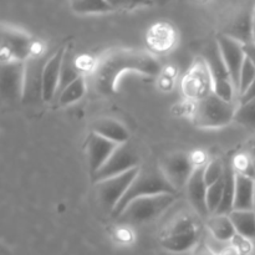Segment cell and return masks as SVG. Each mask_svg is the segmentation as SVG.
Here are the masks:
<instances>
[{"label": "cell", "mask_w": 255, "mask_h": 255, "mask_svg": "<svg viewBox=\"0 0 255 255\" xmlns=\"http://www.w3.org/2000/svg\"><path fill=\"white\" fill-rule=\"evenodd\" d=\"M47 59L41 54V50L32 54L25 61L24 69V90L21 101L26 105H35L44 102L42 99V72Z\"/></svg>", "instance_id": "9c48e42d"}, {"label": "cell", "mask_w": 255, "mask_h": 255, "mask_svg": "<svg viewBox=\"0 0 255 255\" xmlns=\"http://www.w3.org/2000/svg\"><path fill=\"white\" fill-rule=\"evenodd\" d=\"M253 37H254V42H255V9H254V24H253Z\"/></svg>", "instance_id": "74e56055"}, {"label": "cell", "mask_w": 255, "mask_h": 255, "mask_svg": "<svg viewBox=\"0 0 255 255\" xmlns=\"http://www.w3.org/2000/svg\"><path fill=\"white\" fill-rule=\"evenodd\" d=\"M234 121L247 131L255 134V99L239 104Z\"/></svg>", "instance_id": "83f0119b"}, {"label": "cell", "mask_w": 255, "mask_h": 255, "mask_svg": "<svg viewBox=\"0 0 255 255\" xmlns=\"http://www.w3.org/2000/svg\"><path fill=\"white\" fill-rule=\"evenodd\" d=\"M147 41L153 50L157 51H167L171 50L176 41V31L167 22H158L148 30Z\"/></svg>", "instance_id": "44dd1931"}, {"label": "cell", "mask_w": 255, "mask_h": 255, "mask_svg": "<svg viewBox=\"0 0 255 255\" xmlns=\"http://www.w3.org/2000/svg\"><path fill=\"white\" fill-rule=\"evenodd\" d=\"M25 62L1 61L0 69V95L7 104L22 100Z\"/></svg>", "instance_id": "7c38bea8"}, {"label": "cell", "mask_w": 255, "mask_h": 255, "mask_svg": "<svg viewBox=\"0 0 255 255\" xmlns=\"http://www.w3.org/2000/svg\"><path fill=\"white\" fill-rule=\"evenodd\" d=\"M202 218L197 213H181L159 234V243L172 253H184L196 248L202 236Z\"/></svg>", "instance_id": "7a4b0ae2"}, {"label": "cell", "mask_w": 255, "mask_h": 255, "mask_svg": "<svg viewBox=\"0 0 255 255\" xmlns=\"http://www.w3.org/2000/svg\"><path fill=\"white\" fill-rule=\"evenodd\" d=\"M91 132H95L117 144L127 143L129 138L128 131L124 125L120 124L116 120L106 119V117L92 122Z\"/></svg>", "instance_id": "ffe728a7"}, {"label": "cell", "mask_w": 255, "mask_h": 255, "mask_svg": "<svg viewBox=\"0 0 255 255\" xmlns=\"http://www.w3.org/2000/svg\"><path fill=\"white\" fill-rule=\"evenodd\" d=\"M237 236L247 241L255 239V211H233L229 213Z\"/></svg>", "instance_id": "603a6c76"}, {"label": "cell", "mask_w": 255, "mask_h": 255, "mask_svg": "<svg viewBox=\"0 0 255 255\" xmlns=\"http://www.w3.org/2000/svg\"><path fill=\"white\" fill-rule=\"evenodd\" d=\"M192 255H217V254L212 251L211 247H208L206 243H203V242H199V243L196 246V248L193 249V254Z\"/></svg>", "instance_id": "d6a6232c"}, {"label": "cell", "mask_w": 255, "mask_h": 255, "mask_svg": "<svg viewBox=\"0 0 255 255\" xmlns=\"http://www.w3.org/2000/svg\"><path fill=\"white\" fill-rule=\"evenodd\" d=\"M204 61L207 62L209 67V71L212 74V79H213V87L218 86V85L228 84V82H233L231 75H229L228 69H227L224 60L222 57L221 50H219L218 42L214 44H209L203 55Z\"/></svg>", "instance_id": "ac0fdd59"}, {"label": "cell", "mask_w": 255, "mask_h": 255, "mask_svg": "<svg viewBox=\"0 0 255 255\" xmlns=\"http://www.w3.org/2000/svg\"><path fill=\"white\" fill-rule=\"evenodd\" d=\"M207 228L211 232L212 237L218 242H231L237 236L229 214H212L207 219Z\"/></svg>", "instance_id": "7402d4cb"}, {"label": "cell", "mask_w": 255, "mask_h": 255, "mask_svg": "<svg viewBox=\"0 0 255 255\" xmlns=\"http://www.w3.org/2000/svg\"><path fill=\"white\" fill-rule=\"evenodd\" d=\"M176 196L177 194L163 193L136 198L129 202L115 218L126 224L147 223L163 214L176 202Z\"/></svg>", "instance_id": "5b68a950"}, {"label": "cell", "mask_w": 255, "mask_h": 255, "mask_svg": "<svg viewBox=\"0 0 255 255\" xmlns=\"http://www.w3.org/2000/svg\"><path fill=\"white\" fill-rule=\"evenodd\" d=\"M161 64L151 52L136 49H114L100 59L92 72V86L101 96H111L116 91L117 80L124 72L134 71L147 76H157Z\"/></svg>", "instance_id": "6da1fadb"}, {"label": "cell", "mask_w": 255, "mask_h": 255, "mask_svg": "<svg viewBox=\"0 0 255 255\" xmlns=\"http://www.w3.org/2000/svg\"><path fill=\"white\" fill-rule=\"evenodd\" d=\"M223 192L224 177L208 187V192H207V204H208V211L211 213V216L216 213L217 209L219 208V204H221L222 198H223Z\"/></svg>", "instance_id": "f1b7e54d"}, {"label": "cell", "mask_w": 255, "mask_h": 255, "mask_svg": "<svg viewBox=\"0 0 255 255\" xmlns=\"http://www.w3.org/2000/svg\"><path fill=\"white\" fill-rule=\"evenodd\" d=\"M159 1H164V0H157V2H159Z\"/></svg>", "instance_id": "ab89813d"}, {"label": "cell", "mask_w": 255, "mask_h": 255, "mask_svg": "<svg viewBox=\"0 0 255 255\" xmlns=\"http://www.w3.org/2000/svg\"><path fill=\"white\" fill-rule=\"evenodd\" d=\"M85 92H86V81H85L84 76H80L79 79L75 80L60 92L59 96L56 97L57 102L60 106H67V105H71L81 100Z\"/></svg>", "instance_id": "4316f807"}, {"label": "cell", "mask_w": 255, "mask_h": 255, "mask_svg": "<svg viewBox=\"0 0 255 255\" xmlns=\"http://www.w3.org/2000/svg\"><path fill=\"white\" fill-rule=\"evenodd\" d=\"M216 40L218 42L224 64H226L227 69H228L229 75H231L232 80H233V84L236 86L239 96V77H241L242 67H243L244 60H246L243 44L223 34H218Z\"/></svg>", "instance_id": "5bb4252c"}, {"label": "cell", "mask_w": 255, "mask_h": 255, "mask_svg": "<svg viewBox=\"0 0 255 255\" xmlns=\"http://www.w3.org/2000/svg\"><path fill=\"white\" fill-rule=\"evenodd\" d=\"M244 54H246L247 59L251 60L252 62L255 65V42H249V44L243 45Z\"/></svg>", "instance_id": "e575fe53"}, {"label": "cell", "mask_w": 255, "mask_h": 255, "mask_svg": "<svg viewBox=\"0 0 255 255\" xmlns=\"http://www.w3.org/2000/svg\"><path fill=\"white\" fill-rule=\"evenodd\" d=\"M138 171L139 167L95 184V187H96V197L99 199L100 206L105 211L109 212L111 216L115 209H116L117 204L120 203V201L126 194L127 189L131 186L132 181L137 176Z\"/></svg>", "instance_id": "52a82bcc"}, {"label": "cell", "mask_w": 255, "mask_h": 255, "mask_svg": "<svg viewBox=\"0 0 255 255\" xmlns=\"http://www.w3.org/2000/svg\"><path fill=\"white\" fill-rule=\"evenodd\" d=\"M254 211H255V187H254Z\"/></svg>", "instance_id": "f35d334b"}, {"label": "cell", "mask_w": 255, "mask_h": 255, "mask_svg": "<svg viewBox=\"0 0 255 255\" xmlns=\"http://www.w3.org/2000/svg\"><path fill=\"white\" fill-rule=\"evenodd\" d=\"M254 9V4H244L237 7L229 15L228 19H226L222 31L219 34L232 37V39L237 40L243 45L253 42Z\"/></svg>", "instance_id": "30bf717a"}, {"label": "cell", "mask_w": 255, "mask_h": 255, "mask_svg": "<svg viewBox=\"0 0 255 255\" xmlns=\"http://www.w3.org/2000/svg\"><path fill=\"white\" fill-rule=\"evenodd\" d=\"M182 87L186 96L196 101L204 99L213 92V79L203 57H199L194 62L188 74L184 76Z\"/></svg>", "instance_id": "4fadbf2b"}, {"label": "cell", "mask_w": 255, "mask_h": 255, "mask_svg": "<svg viewBox=\"0 0 255 255\" xmlns=\"http://www.w3.org/2000/svg\"><path fill=\"white\" fill-rule=\"evenodd\" d=\"M80 76H82V75L81 72H80V69L79 66H77L76 61H75L74 55L66 50L64 56V61H62L61 75H60V84L56 97L59 96V94L65 89V87L69 86L71 82H74L75 80L79 79Z\"/></svg>", "instance_id": "484cf974"}, {"label": "cell", "mask_w": 255, "mask_h": 255, "mask_svg": "<svg viewBox=\"0 0 255 255\" xmlns=\"http://www.w3.org/2000/svg\"><path fill=\"white\" fill-rule=\"evenodd\" d=\"M255 79V65L249 59L244 60L243 67L241 71V77H239V97L248 90L252 82Z\"/></svg>", "instance_id": "4dcf8cb0"}, {"label": "cell", "mask_w": 255, "mask_h": 255, "mask_svg": "<svg viewBox=\"0 0 255 255\" xmlns=\"http://www.w3.org/2000/svg\"><path fill=\"white\" fill-rule=\"evenodd\" d=\"M36 45L37 42L22 30L6 25L1 26V61L25 62L39 51Z\"/></svg>", "instance_id": "8992f818"}, {"label": "cell", "mask_w": 255, "mask_h": 255, "mask_svg": "<svg viewBox=\"0 0 255 255\" xmlns=\"http://www.w3.org/2000/svg\"><path fill=\"white\" fill-rule=\"evenodd\" d=\"M129 1H131V9H134V7L152 6L156 4L157 0H129Z\"/></svg>", "instance_id": "8d00e7d4"}, {"label": "cell", "mask_w": 255, "mask_h": 255, "mask_svg": "<svg viewBox=\"0 0 255 255\" xmlns=\"http://www.w3.org/2000/svg\"><path fill=\"white\" fill-rule=\"evenodd\" d=\"M171 193L177 194L178 192L173 188L171 183L167 181L164 174L162 173L161 168L154 167H139V171L134 179L132 181L131 186L127 189L124 198L117 204L116 209L112 213V217H116L125 209V207L136 198L147 196H156V194Z\"/></svg>", "instance_id": "3957f363"}, {"label": "cell", "mask_w": 255, "mask_h": 255, "mask_svg": "<svg viewBox=\"0 0 255 255\" xmlns=\"http://www.w3.org/2000/svg\"><path fill=\"white\" fill-rule=\"evenodd\" d=\"M234 194H236V171L232 164H226L224 171V192L219 208L214 214H229L234 211Z\"/></svg>", "instance_id": "cb8c5ba5"}, {"label": "cell", "mask_w": 255, "mask_h": 255, "mask_svg": "<svg viewBox=\"0 0 255 255\" xmlns=\"http://www.w3.org/2000/svg\"><path fill=\"white\" fill-rule=\"evenodd\" d=\"M253 99H255V79L254 81L252 82L251 86L248 87V90H247V91L239 97V104H242V102H247L249 101V100H253Z\"/></svg>", "instance_id": "836d02e7"}, {"label": "cell", "mask_w": 255, "mask_h": 255, "mask_svg": "<svg viewBox=\"0 0 255 255\" xmlns=\"http://www.w3.org/2000/svg\"><path fill=\"white\" fill-rule=\"evenodd\" d=\"M247 152V154L249 156V159L252 162V166H253L254 173H255V139H253L252 142H249V144L247 146V148L244 149Z\"/></svg>", "instance_id": "d590c367"}, {"label": "cell", "mask_w": 255, "mask_h": 255, "mask_svg": "<svg viewBox=\"0 0 255 255\" xmlns=\"http://www.w3.org/2000/svg\"><path fill=\"white\" fill-rule=\"evenodd\" d=\"M239 101H226L214 92L196 101L193 122L201 128H221L234 121Z\"/></svg>", "instance_id": "277c9868"}, {"label": "cell", "mask_w": 255, "mask_h": 255, "mask_svg": "<svg viewBox=\"0 0 255 255\" xmlns=\"http://www.w3.org/2000/svg\"><path fill=\"white\" fill-rule=\"evenodd\" d=\"M65 52H66V49L64 46L59 47L54 54L50 55L45 64L44 72H42V99H44V102H51L52 100L56 99Z\"/></svg>", "instance_id": "e0dca14e"}, {"label": "cell", "mask_w": 255, "mask_h": 255, "mask_svg": "<svg viewBox=\"0 0 255 255\" xmlns=\"http://www.w3.org/2000/svg\"><path fill=\"white\" fill-rule=\"evenodd\" d=\"M117 146L119 144L115 143V142L110 141V139L105 138V137L100 136L95 132H90L86 141V153L91 177L96 172H99L101 167L109 161Z\"/></svg>", "instance_id": "2e32d148"}, {"label": "cell", "mask_w": 255, "mask_h": 255, "mask_svg": "<svg viewBox=\"0 0 255 255\" xmlns=\"http://www.w3.org/2000/svg\"><path fill=\"white\" fill-rule=\"evenodd\" d=\"M196 167L193 159L186 152H174L168 154L159 164L162 173L177 192L186 188Z\"/></svg>", "instance_id": "8fae6325"}, {"label": "cell", "mask_w": 255, "mask_h": 255, "mask_svg": "<svg viewBox=\"0 0 255 255\" xmlns=\"http://www.w3.org/2000/svg\"><path fill=\"white\" fill-rule=\"evenodd\" d=\"M204 166L206 164H199L196 167L193 174L187 183L186 192L194 213L198 214L202 219H208L211 217V213H209L208 204H207L208 184L204 179Z\"/></svg>", "instance_id": "9a60e30c"}, {"label": "cell", "mask_w": 255, "mask_h": 255, "mask_svg": "<svg viewBox=\"0 0 255 255\" xmlns=\"http://www.w3.org/2000/svg\"><path fill=\"white\" fill-rule=\"evenodd\" d=\"M139 167V156L136 149L127 142V143L119 144L114 153L109 158V161L101 167L99 172L91 177L92 183L96 184L105 179L120 176L122 173L131 171V169Z\"/></svg>", "instance_id": "ba28073f"}, {"label": "cell", "mask_w": 255, "mask_h": 255, "mask_svg": "<svg viewBox=\"0 0 255 255\" xmlns=\"http://www.w3.org/2000/svg\"><path fill=\"white\" fill-rule=\"evenodd\" d=\"M107 2H109V5L114 11L131 9V1L129 0H107Z\"/></svg>", "instance_id": "1f68e13d"}, {"label": "cell", "mask_w": 255, "mask_h": 255, "mask_svg": "<svg viewBox=\"0 0 255 255\" xmlns=\"http://www.w3.org/2000/svg\"><path fill=\"white\" fill-rule=\"evenodd\" d=\"M70 7L77 14H106L114 10L107 0H69Z\"/></svg>", "instance_id": "d4e9b609"}, {"label": "cell", "mask_w": 255, "mask_h": 255, "mask_svg": "<svg viewBox=\"0 0 255 255\" xmlns=\"http://www.w3.org/2000/svg\"><path fill=\"white\" fill-rule=\"evenodd\" d=\"M255 179L236 172L234 211H254Z\"/></svg>", "instance_id": "d6986e66"}, {"label": "cell", "mask_w": 255, "mask_h": 255, "mask_svg": "<svg viewBox=\"0 0 255 255\" xmlns=\"http://www.w3.org/2000/svg\"><path fill=\"white\" fill-rule=\"evenodd\" d=\"M224 171H226V164L219 158L212 159L211 162L206 163V166H204V179H206L208 187L223 178Z\"/></svg>", "instance_id": "f546056e"}]
</instances>
